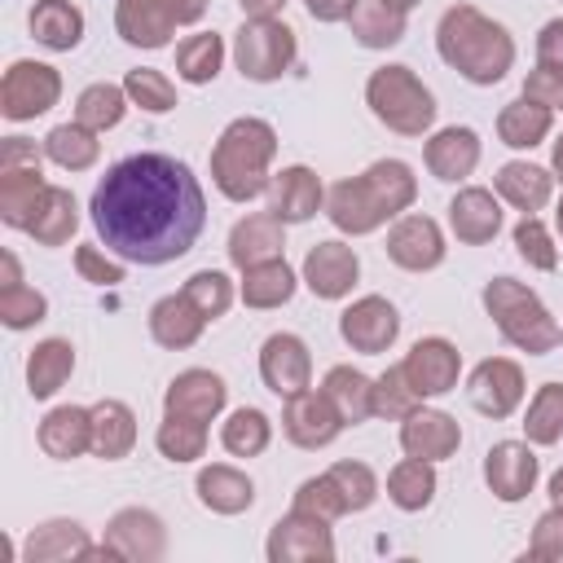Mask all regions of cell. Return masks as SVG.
Listing matches in <instances>:
<instances>
[{
	"label": "cell",
	"instance_id": "obj_1",
	"mask_svg": "<svg viewBox=\"0 0 563 563\" xmlns=\"http://www.w3.org/2000/svg\"><path fill=\"white\" fill-rule=\"evenodd\" d=\"M88 211L106 251L145 268L180 260L207 224L202 185L172 154L119 158L92 189Z\"/></svg>",
	"mask_w": 563,
	"mask_h": 563
},
{
	"label": "cell",
	"instance_id": "obj_2",
	"mask_svg": "<svg viewBox=\"0 0 563 563\" xmlns=\"http://www.w3.org/2000/svg\"><path fill=\"white\" fill-rule=\"evenodd\" d=\"M413 198H418V176L409 172V163L378 158L361 176L325 189V216L334 229L361 238V233H374L378 224H387L391 216L409 211Z\"/></svg>",
	"mask_w": 563,
	"mask_h": 563
},
{
	"label": "cell",
	"instance_id": "obj_3",
	"mask_svg": "<svg viewBox=\"0 0 563 563\" xmlns=\"http://www.w3.org/2000/svg\"><path fill=\"white\" fill-rule=\"evenodd\" d=\"M435 48L440 57L471 84L488 88L497 84L510 66H515V40L506 35L501 22H493L488 13H479L475 4H453L444 9L440 26H435Z\"/></svg>",
	"mask_w": 563,
	"mask_h": 563
},
{
	"label": "cell",
	"instance_id": "obj_4",
	"mask_svg": "<svg viewBox=\"0 0 563 563\" xmlns=\"http://www.w3.org/2000/svg\"><path fill=\"white\" fill-rule=\"evenodd\" d=\"M273 154H277V132L264 119H251V114L233 119L220 132L216 150H211V180H216V189L229 202L260 198L273 185V176H268Z\"/></svg>",
	"mask_w": 563,
	"mask_h": 563
},
{
	"label": "cell",
	"instance_id": "obj_5",
	"mask_svg": "<svg viewBox=\"0 0 563 563\" xmlns=\"http://www.w3.org/2000/svg\"><path fill=\"white\" fill-rule=\"evenodd\" d=\"M484 308H488L493 325L501 330V339L528 356H545L563 343V330L550 317V308L537 299V290H528L515 277H493L484 286Z\"/></svg>",
	"mask_w": 563,
	"mask_h": 563
},
{
	"label": "cell",
	"instance_id": "obj_6",
	"mask_svg": "<svg viewBox=\"0 0 563 563\" xmlns=\"http://www.w3.org/2000/svg\"><path fill=\"white\" fill-rule=\"evenodd\" d=\"M365 101L374 119L400 136H422L435 123V97L409 66H378L365 84Z\"/></svg>",
	"mask_w": 563,
	"mask_h": 563
},
{
	"label": "cell",
	"instance_id": "obj_7",
	"mask_svg": "<svg viewBox=\"0 0 563 563\" xmlns=\"http://www.w3.org/2000/svg\"><path fill=\"white\" fill-rule=\"evenodd\" d=\"M48 194V180L40 172V150L26 136H4L0 145V220L9 229H31L40 198Z\"/></svg>",
	"mask_w": 563,
	"mask_h": 563
},
{
	"label": "cell",
	"instance_id": "obj_8",
	"mask_svg": "<svg viewBox=\"0 0 563 563\" xmlns=\"http://www.w3.org/2000/svg\"><path fill=\"white\" fill-rule=\"evenodd\" d=\"M295 53H299L295 31L277 18H246L242 31L233 35V62H238L242 79H255V84L282 79L290 70Z\"/></svg>",
	"mask_w": 563,
	"mask_h": 563
},
{
	"label": "cell",
	"instance_id": "obj_9",
	"mask_svg": "<svg viewBox=\"0 0 563 563\" xmlns=\"http://www.w3.org/2000/svg\"><path fill=\"white\" fill-rule=\"evenodd\" d=\"M167 554V528L145 506H123L110 523L101 545L88 550V559H128V563H158Z\"/></svg>",
	"mask_w": 563,
	"mask_h": 563
},
{
	"label": "cell",
	"instance_id": "obj_10",
	"mask_svg": "<svg viewBox=\"0 0 563 563\" xmlns=\"http://www.w3.org/2000/svg\"><path fill=\"white\" fill-rule=\"evenodd\" d=\"M62 97V75L44 62H13L0 79V114L22 123V119H35L44 110H53Z\"/></svg>",
	"mask_w": 563,
	"mask_h": 563
},
{
	"label": "cell",
	"instance_id": "obj_11",
	"mask_svg": "<svg viewBox=\"0 0 563 563\" xmlns=\"http://www.w3.org/2000/svg\"><path fill=\"white\" fill-rule=\"evenodd\" d=\"M264 554H268V563H330L334 559L330 519H317V515H303L290 506V515H282L273 523Z\"/></svg>",
	"mask_w": 563,
	"mask_h": 563
},
{
	"label": "cell",
	"instance_id": "obj_12",
	"mask_svg": "<svg viewBox=\"0 0 563 563\" xmlns=\"http://www.w3.org/2000/svg\"><path fill=\"white\" fill-rule=\"evenodd\" d=\"M343 413L334 409V400L325 391H299V396H286V409H282V431L290 444L299 449H325L339 431H343Z\"/></svg>",
	"mask_w": 563,
	"mask_h": 563
},
{
	"label": "cell",
	"instance_id": "obj_13",
	"mask_svg": "<svg viewBox=\"0 0 563 563\" xmlns=\"http://www.w3.org/2000/svg\"><path fill=\"white\" fill-rule=\"evenodd\" d=\"M339 334H343V343H347L352 352H365V356L387 352V347L396 343V334H400V312H396L383 295H365V299H356L352 308H343Z\"/></svg>",
	"mask_w": 563,
	"mask_h": 563
},
{
	"label": "cell",
	"instance_id": "obj_14",
	"mask_svg": "<svg viewBox=\"0 0 563 563\" xmlns=\"http://www.w3.org/2000/svg\"><path fill=\"white\" fill-rule=\"evenodd\" d=\"M260 378L277 396H299L312 387V356L299 334H268L260 347Z\"/></svg>",
	"mask_w": 563,
	"mask_h": 563
},
{
	"label": "cell",
	"instance_id": "obj_15",
	"mask_svg": "<svg viewBox=\"0 0 563 563\" xmlns=\"http://www.w3.org/2000/svg\"><path fill=\"white\" fill-rule=\"evenodd\" d=\"M400 369H405V378H409V387L427 400V396H444V391H453L457 387V374H462V352L449 343V339H418L413 347H409V356L400 361Z\"/></svg>",
	"mask_w": 563,
	"mask_h": 563
},
{
	"label": "cell",
	"instance_id": "obj_16",
	"mask_svg": "<svg viewBox=\"0 0 563 563\" xmlns=\"http://www.w3.org/2000/svg\"><path fill=\"white\" fill-rule=\"evenodd\" d=\"M471 405L484 413V418H510L523 400V369L506 356H488L471 369Z\"/></svg>",
	"mask_w": 563,
	"mask_h": 563
},
{
	"label": "cell",
	"instance_id": "obj_17",
	"mask_svg": "<svg viewBox=\"0 0 563 563\" xmlns=\"http://www.w3.org/2000/svg\"><path fill=\"white\" fill-rule=\"evenodd\" d=\"M387 260L405 273H427L444 260V233L431 216H400L387 233Z\"/></svg>",
	"mask_w": 563,
	"mask_h": 563
},
{
	"label": "cell",
	"instance_id": "obj_18",
	"mask_svg": "<svg viewBox=\"0 0 563 563\" xmlns=\"http://www.w3.org/2000/svg\"><path fill=\"white\" fill-rule=\"evenodd\" d=\"M462 444V427L444 413V409H413L400 418V449L409 457H422V462H444L453 457Z\"/></svg>",
	"mask_w": 563,
	"mask_h": 563
},
{
	"label": "cell",
	"instance_id": "obj_19",
	"mask_svg": "<svg viewBox=\"0 0 563 563\" xmlns=\"http://www.w3.org/2000/svg\"><path fill=\"white\" fill-rule=\"evenodd\" d=\"M484 479L497 501H523L537 484V453L523 440H501L484 457Z\"/></svg>",
	"mask_w": 563,
	"mask_h": 563
},
{
	"label": "cell",
	"instance_id": "obj_20",
	"mask_svg": "<svg viewBox=\"0 0 563 563\" xmlns=\"http://www.w3.org/2000/svg\"><path fill=\"white\" fill-rule=\"evenodd\" d=\"M361 277V260L343 242H317L303 255V282L317 299H343Z\"/></svg>",
	"mask_w": 563,
	"mask_h": 563
},
{
	"label": "cell",
	"instance_id": "obj_21",
	"mask_svg": "<svg viewBox=\"0 0 563 563\" xmlns=\"http://www.w3.org/2000/svg\"><path fill=\"white\" fill-rule=\"evenodd\" d=\"M325 202V189L317 180L312 167L295 163V167H282L268 185V211L282 220V224H303L317 216V207Z\"/></svg>",
	"mask_w": 563,
	"mask_h": 563
},
{
	"label": "cell",
	"instance_id": "obj_22",
	"mask_svg": "<svg viewBox=\"0 0 563 563\" xmlns=\"http://www.w3.org/2000/svg\"><path fill=\"white\" fill-rule=\"evenodd\" d=\"M229 400V387L220 374L211 369H185L172 378L167 396H163V413H180V418H194V422H211Z\"/></svg>",
	"mask_w": 563,
	"mask_h": 563
},
{
	"label": "cell",
	"instance_id": "obj_23",
	"mask_svg": "<svg viewBox=\"0 0 563 563\" xmlns=\"http://www.w3.org/2000/svg\"><path fill=\"white\" fill-rule=\"evenodd\" d=\"M114 31L132 48H163L176 31L172 0H119L114 4Z\"/></svg>",
	"mask_w": 563,
	"mask_h": 563
},
{
	"label": "cell",
	"instance_id": "obj_24",
	"mask_svg": "<svg viewBox=\"0 0 563 563\" xmlns=\"http://www.w3.org/2000/svg\"><path fill=\"white\" fill-rule=\"evenodd\" d=\"M282 251H286V224L273 211H255V216L238 220L233 233H229V260L238 268H251V264H264V260H282Z\"/></svg>",
	"mask_w": 563,
	"mask_h": 563
},
{
	"label": "cell",
	"instance_id": "obj_25",
	"mask_svg": "<svg viewBox=\"0 0 563 563\" xmlns=\"http://www.w3.org/2000/svg\"><path fill=\"white\" fill-rule=\"evenodd\" d=\"M449 229H453L457 242H466V246L493 242L497 229H501V207H497L493 189H479V185L457 189V198L449 202Z\"/></svg>",
	"mask_w": 563,
	"mask_h": 563
},
{
	"label": "cell",
	"instance_id": "obj_26",
	"mask_svg": "<svg viewBox=\"0 0 563 563\" xmlns=\"http://www.w3.org/2000/svg\"><path fill=\"white\" fill-rule=\"evenodd\" d=\"M40 449L57 462H70L92 449V409L84 405H57L40 422Z\"/></svg>",
	"mask_w": 563,
	"mask_h": 563
},
{
	"label": "cell",
	"instance_id": "obj_27",
	"mask_svg": "<svg viewBox=\"0 0 563 563\" xmlns=\"http://www.w3.org/2000/svg\"><path fill=\"white\" fill-rule=\"evenodd\" d=\"M479 163V136L471 128H440L431 141H427V167L435 180H462L471 176Z\"/></svg>",
	"mask_w": 563,
	"mask_h": 563
},
{
	"label": "cell",
	"instance_id": "obj_28",
	"mask_svg": "<svg viewBox=\"0 0 563 563\" xmlns=\"http://www.w3.org/2000/svg\"><path fill=\"white\" fill-rule=\"evenodd\" d=\"M493 185H497V194L515 207V211H523V216H537L550 198H554V176L545 172V167H537V163H506V167H497V176H493Z\"/></svg>",
	"mask_w": 563,
	"mask_h": 563
},
{
	"label": "cell",
	"instance_id": "obj_29",
	"mask_svg": "<svg viewBox=\"0 0 563 563\" xmlns=\"http://www.w3.org/2000/svg\"><path fill=\"white\" fill-rule=\"evenodd\" d=\"M207 330V317L185 299V295H163L154 308H150V334L154 343L180 352V347H194L198 334Z\"/></svg>",
	"mask_w": 563,
	"mask_h": 563
},
{
	"label": "cell",
	"instance_id": "obj_30",
	"mask_svg": "<svg viewBox=\"0 0 563 563\" xmlns=\"http://www.w3.org/2000/svg\"><path fill=\"white\" fill-rule=\"evenodd\" d=\"M92 541L75 519H48L40 528H31L22 559L26 563H66V559H88Z\"/></svg>",
	"mask_w": 563,
	"mask_h": 563
},
{
	"label": "cell",
	"instance_id": "obj_31",
	"mask_svg": "<svg viewBox=\"0 0 563 563\" xmlns=\"http://www.w3.org/2000/svg\"><path fill=\"white\" fill-rule=\"evenodd\" d=\"M194 488H198V501H202L207 510H216V515H242V510H251V501H255V484H251L238 466H224V462L202 466Z\"/></svg>",
	"mask_w": 563,
	"mask_h": 563
},
{
	"label": "cell",
	"instance_id": "obj_32",
	"mask_svg": "<svg viewBox=\"0 0 563 563\" xmlns=\"http://www.w3.org/2000/svg\"><path fill=\"white\" fill-rule=\"evenodd\" d=\"M550 128H554V110L541 106V101H532V97H515V101L501 106V114H497V136H501V145H510V150H532V145H541V141L550 136Z\"/></svg>",
	"mask_w": 563,
	"mask_h": 563
},
{
	"label": "cell",
	"instance_id": "obj_33",
	"mask_svg": "<svg viewBox=\"0 0 563 563\" xmlns=\"http://www.w3.org/2000/svg\"><path fill=\"white\" fill-rule=\"evenodd\" d=\"M136 444V413L123 400H97L92 405V453L106 462L128 457Z\"/></svg>",
	"mask_w": 563,
	"mask_h": 563
},
{
	"label": "cell",
	"instance_id": "obj_34",
	"mask_svg": "<svg viewBox=\"0 0 563 563\" xmlns=\"http://www.w3.org/2000/svg\"><path fill=\"white\" fill-rule=\"evenodd\" d=\"M31 35L53 48V53H70L84 35V13L70 0H35L31 9Z\"/></svg>",
	"mask_w": 563,
	"mask_h": 563
},
{
	"label": "cell",
	"instance_id": "obj_35",
	"mask_svg": "<svg viewBox=\"0 0 563 563\" xmlns=\"http://www.w3.org/2000/svg\"><path fill=\"white\" fill-rule=\"evenodd\" d=\"M70 369H75V347L66 339L35 343L31 356H26V387H31V396L35 400H48L70 378Z\"/></svg>",
	"mask_w": 563,
	"mask_h": 563
},
{
	"label": "cell",
	"instance_id": "obj_36",
	"mask_svg": "<svg viewBox=\"0 0 563 563\" xmlns=\"http://www.w3.org/2000/svg\"><path fill=\"white\" fill-rule=\"evenodd\" d=\"M321 391L334 400V409L343 413L347 427L374 418V378H365L361 369H352V365H334V369L325 374Z\"/></svg>",
	"mask_w": 563,
	"mask_h": 563
},
{
	"label": "cell",
	"instance_id": "obj_37",
	"mask_svg": "<svg viewBox=\"0 0 563 563\" xmlns=\"http://www.w3.org/2000/svg\"><path fill=\"white\" fill-rule=\"evenodd\" d=\"M75 229H79L75 194L62 189V185H48V194L40 198V211H35V220H31L26 233H31L40 246H62V242H70Z\"/></svg>",
	"mask_w": 563,
	"mask_h": 563
},
{
	"label": "cell",
	"instance_id": "obj_38",
	"mask_svg": "<svg viewBox=\"0 0 563 563\" xmlns=\"http://www.w3.org/2000/svg\"><path fill=\"white\" fill-rule=\"evenodd\" d=\"M347 26H352V40L365 48H391L405 40V13L383 0H356Z\"/></svg>",
	"mask_w": 563,
	"mask_h": 563
},
{
	"label": "cell",
	"instance_id": "obj_39",
	"mask_svg": "<svg viewBox=\"0 0 563 563\" xmlns=\"http://www.w3.org/2000/svg\"><path fill=\"white\" fill-rule=\"evenodd\" d=\"M295 295V273L286 260H264L242 268V303L246 308H282Z\"/></svg>",
	"mask_w": 563,
	"mask_h": 563
},
{
	"label": "cell",
	"instance_id": "obj_40",
	"mask_svg": "<svg viewBox=\"0 0 563 563\" xmlns=\"http://www.w3.org/2000/svg\"><path fill=\"white\" fill-rule=\"evenodd\" d=\"M387 497L400 510H409V515L413 510H427L431 497H435V471H431V462L405 453V462H396L391 475H387Z\"/></svg>",
	"mask_w": 563,
	"mask_h": 563
},
{
	"label": "cell",
	"instance_id": "obj_41",
	"mask_svg": "<svg viewBox=\"0 0 563 563\" xmlns=\"http://www.w3.org/2000/svg\"><path fill=\"white\" fill-rule=\"evenodd\" d=\"M44 154H48L57 167H66V172H84V167L97 163L101 141H97V132L84 128V123H57V128L44 136Z\"/></svg>",
	"mask_w": 563,
	"mask_h": 563
},
{
	"label": "cell",
	"instance_id": "obj_42",
	"mask_svg": "<svg viewBox=\"0 0 563 563\" xmlns=\"http://www.w3.org/2000/svg\"><path fill=\"white\" fill-rule=\"evenodd\" d=\"M220 62H224V40L216 31H202V35H189L180 48H176V75L185 84H211L220 75Z\"/></svg>",
	"mask_w": 563,
	"mask_h": 563
},
{
	"label": "cell",
	"instance_id": "obj_43",
	"mask_svg": "<svg viewBox=\"0 0 563 563\" xmlns=\"http://www.w3.org/2000/svg\"><path fill=\"white\" fill-rule=\"evenodd\" d=\"M123 110H128L123 84H88L79 92V101H75V123H84L92 132H106V128H114L123 119Z\"/></svg>",
	"mask_w": 563,
	"mask_h": 563
},
{
	"label": "cell",
	"instance_id": "obj_44",
	"mask_svg": "<svg viewBox=\"0 0 563 563\" xmlns=\"http://www.w3.org/2000/svg\"><path fill=\"white\" fill-rule=\"evenodd\" d=\"M220 440H224V449L233 457H260L268 449V440H273V422L260 409H233L224 431H220Z\"/></svg>",
	"mask_w": 563,
	"mask_h": 563
},
{
	"label": "cell",
	"instance_id": "obj_45",
	"mask_svg": "<svg viewBox=\"0 0 563 563\" xmlns=\"http://www.w3.org/2000/svg\"><path fill=\"white\" fill-rule=\"evenodd\" d=\"M523 435L528 444H559L563 440V383H545L523 418Z\"/></svg>",
	"mask_w": 563,
	"mask_h": 563
},
{
	"label": "cell",
	"instance_id": "obj_46",
	"mask_svg": "<svg viewBox=\"0 0 563 563\" xmlns=\"http://www.w3.org/2000/svg\"><path fill=\"white\" fill-rule=\"evenodd\" d=\"M158 453L172 457V462H194L207 453V422H194V418H180V413H163L158 422Z\"/></svg>",
	"mask_w": 563,
	"mask_h": 563
},
{
	"label": "cell",
	"instance_id": "obj_47",
	"mask_svg": "<svg viewBox=\"0 0 563 563\" xmlns=\"http://www.w3.org/2000/svg\"><path fill=\"white\" fill-rule=\"evenodd\" d=\"M123 92H128L132 106H141V110H150V114L176 110V84H172L163 70H150V66L128 70V75H123Z\"/></svg>",
	"mask_w": 563,
	"mask_h": 563
},
{
	"label": "cell",
	"instance_id": "obj_48",
	"mask_svg": "<svg viewBox=\"0 0 563 563\" xmlns=\"http://www.w3.org/2000/svg\"><path fill=\"white\" fill-rule=\"evenodd\" d=\"M180 295H185L207 321H216V317H224L229 303H233V282H229L220 268H202V273H194V277L180 286Z\"/></svg>",
	"mask_w": 563,
	"mask_h": 563
},
{
	"label": "cell",
	"instance_id": "obj_49",
	"mask_svg": "<svg viewBox=\"0 0 563 563\" xmlns=\"http://www.w3.org/2000/svg\"><path fill=\"white\" fill-rule=\"evenodd\" d=\"M44 312H48V299L35 286H26V282H4L0 286V321L9 330H31L35 321H44Z\"/></svg>",
	"mask_w": 563,
	"mask_h": 563
},
{
	"label": "cell",
	"instance_id": "obj_50",
	"mask_svg": "<svg viewBox=\"0 0 563 563\" xmlns=\"http://www.w3.org/2000/svg\"><path fill=\"white\" fill-rule=\"evenodd\" d=\"M418 405H422V396L409 387V378H405L400 365H391L383 378H374V413L378 418H405Z\"/></svg>",
	"mask_w": 563,
	"mask_h": 563
},
{
	"label": "cell",
	"instance_id": "obj_51",
	"mask_svg": "<svg viewBox=\"0 0 563 563\" xmlns=\"http://www.w3.org/2000/svg\"><path fill=\"white\" fill-rule=\"evenodd\" d=\"M295 510L334 523V519L347 515V497L339 493V484H334L330 475H317V479H303V484H299V493H295Z\"/></svg>",
	"mask_w": 563,
	"mask_h": 563
},
{
	"label": "cell",
	"instance_id": "obj_52",
	"mask_svg": "<svg viewBox=\"0 0 563 563\" xmlns=\"http://www.w3.org/2000/svg\"><path fill=\"white\" fill-rule=\"evenodd\" d=\"M515 251H519V260H528L541 273H554V264H559V246L550 242V229L537 216H523L515 224Z\"/></svg>",
	"mask_w": 563,
	"mask_h": 563
},
{
	"label": "cell",
	"instance_id": "obj_53",
	"mask_svg": "<svg viewBox=\"0 0 563 563\" xmlns=\"http://www.w3.org/2000/svg\"><path fill=\"white\" fill-rule=\"evenodd\" d=\"M325 475H330V479L339 484V493L347 497V510H365V506L378 497V479H374V471H369L365 462H334Z\"/></svg>",
	"mask_w": 563,
	"mask_h": 563
},
{
	"label": "cell",
	"instance_id": "obj_54",
	"mask_svg": "<svg viewBox=\"0 0 563 563\" xmlns=\"http://www.w3.org/2000/svg\"><path fill=\"white\" fill-rule=\"evenodd\" d=\"M528 559H541V563H559L563 559V506H550L537 519L532 541H528Z\"/></svg>",
	"mask_w": 563,
	"mask_h": 563
},
{
	"label": "cell",
	"instance_id": "obj_55",
	"mask_svg": "<svg viewBox=\"0 0 563 563\" xmlns=\"http://www.w3.org/2000/svg\"><path fill=\"white\" fill-rule=\"evenodd\" d=\"M75 268H79V277L92 282V286H119V282H123V264L110 260L101 246H75Z\"/></svg>",
	"mask_w": 563,
	"mask_h": 563
},
{
	"label": "cell",
	"instance_id": "obj_56",
	"mask_svg": "<svg viewBox=\"0 0 563 563\" xmlns=\"http://www.w3.org/2000/svg\"><path fill=\"white\" fill-rule=\"evenodd\" d=\"M523 97L559 110L563 106V66H541L537 62V70H528V79H523Z\"/></svg>",
	"mask_w": 563,
	"mask_h": 563
},
{
	"label": "cell",
	"instance_id": "obj_57",
	"mask_svg": "<svg viewBox=\"0 0 563 563\" xmlns=\"http://www.w3.org/2000/svg\"><path fill=\"white\" fill-rule=\"evenodd\" d=\"M537 62L541 66H563V18L545 22L537 35Z\"/></svg>",
	"mask_w": 563,
	"mask_h": 563
},
{
	"label": "cell",
	"instance_id": "obj_58",
	"mask_svg": "<svg viewBox=\"0 0 563 563\" xmlns=\"http://www.w3.org/2000/svg\"><path fill=\"white\" fill-rule=\"evenodd\" d=\"M303 4L317 22H347L352 9H356V0H303Z\"/></svg>",
	"mask_w": 563,
	"mask_h": 563
},
{
	"label": "cell",
	"instance_id": "obj_59",
	"mask_svg": "<svg viewBox=\"0 0 563 563\" xmlns=\"http://www.w3.org/2000/svg\"><path fill=\"white\" fill-rule=\"evenodd\" d=\"M207 13V0H172V18H176V26H189V22H198Z\"/></svg>",
	"mask_w": 563,
	"mask_h": 563
},
{
	"label": "cell",
	"instance_id": "obj_60",
	"mask_svg": "<svg viewBox=\"0 0 563 563\" xmlns=\"http://www.w3.org/2000/svg\"><path fill=\"white\" fill-rule=\"evenodd\" d=\"M238 4H242L246 18H273V13H282L286 0H238Z\"/></svg>",
	"mask_w": 563,
	"mask_h": 563
},
{
	"label": "cell",
	"instance_id": "obj_61",
	"mask_svg": "<svg viewBox=\"0 0 563 563\" xmlns=\"http://www.w3.org/2000/svg\"><path fill=\"white\" fill-rule=\"evenodd\" d=\"M550 167H554L559 180H563V132H559V141H554V150H550Z\"/></svg>",
	"mask_w": 563,
	"mask_h": 563
},
{
	"label": "cell",
	"instance_id": "obj_62",
	"mask_svg": "<svg viewBox=\"0 0 563 563\" xmlns=\"http://www.w3.org/2000/svg\"><path fill=\"white\" fill-rule=\"evenodd\" d=\"M550 501L563 506V471H554V479H550Z\"/></svg>",
	"mask_w": 563,
	"mask_h": 563
},
{
	"label": "cell",
	"instance_id": "obj_63",
	"mask_svg": "<svg viewBox=\"0 0 563 563\" xmlns=\"http://www.w3.org/2000/svg\"><path fill=\"white\" fill-rule=\"evenodd\" d=\"M383 4H391V9H400V13H409L418 0H383Z\"/></svg>",
	"mask_w": 563,
	"mask_h": 563
},
{
	"label": "cell",
	"instance_id": "obj_64",
	"mask_svg": "<svg viewBox=\"0 0 563 563\" xmlns=\"http://www.w3.org/2000/svg\"><path fill=\"white\" fill-rule=\"evenodd\" d=\"M554 224H559V233H563V194H559V207H554Z\"/></svg>",
	"mask_w": 563,
	"mask_h": 563
}]
</instances>
